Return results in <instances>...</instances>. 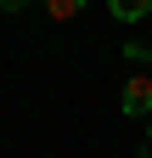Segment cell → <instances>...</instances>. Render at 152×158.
Listing matches in <instances>:
<instances>
[{
	"mask_svg": "<svg viewBox=\"0 0 152 158\" xmlns=\"http://www.w3.org/2000/svg\"><path fill=\"white\" fill-rule=\"evenodd\" d=\"M124 113H130V118L152 113V79H146V73H130V79H124Z\"/></svg>",
	"mask_w": 152,
	"mask_h": 158,
	"instance_id": "cell-1",
	"label": "cell"
},
{
	"mask_svg": "<svg viewBox=\"0 0 152 158\" xmlns=\"http://www.w3.org/2000/svg\"><path fill=\"white\" fill-rule=\"evenodd\" d=\"M113 17L118 23H141V17H152V0H113Z\"/></svg>",
	"mask_w": 152,
	"mask_h": 158,
	"instance_id": "cell-2",
	"label": "cell"
},
{
	"mask_svg": "<svg viewBox=\"0 0 152 158\" xmlns=\"http://www.w3.org/2000/svg\"><path fill=\"white\" fill-rule=\"evenodd\" d=\"M146 141H152V130H146Z\"/></svg>",
	"mask_w": 152,
	"mask_h": 158,
	"instance_id": "cell-5",
	"label": "cell"
},
{
	"mask_svg": "<svg viewBox=\"0 0 152 158\" xmlns=\"http://www.w3.org/2000/svg\"><path fill=\"white\" fill-rule=\"evenodd\" d=\"M146 79H152V51H146Z\"/></svg>",
	"mask_w": 152,
	"mask_h": 158,
	"instance_id": "cell-4",
	"label": "cell"
},
{
	"mask_svg": "<svg viewBox=\"0 0 152 158\" xmlns=\"http://www.w3.org/2000/svg\"><path fill=\"white\" fill-rule=\"evenodd\" d=\"M79 17V0H51V23H73Z\"/></svg>",
	"mask_w": 152,
	"mask_h": 158,
	"instance_id": "cell-3",
	"label": "cell"
}]
</instances>
